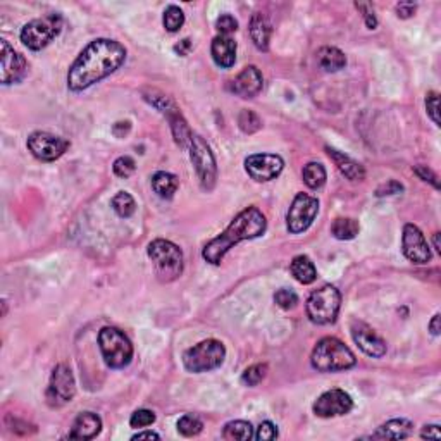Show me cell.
Returning a JSON list of instances; mask_svg holds the SVG:
<instances>
[{"mask_svg": "<svg viewBox=\"0 0 441 441\" xmlns=\"http://www.w3.org/2000/svg\"><path fill=\"white\" fill-rule=\"evenodd\" d=\"M126 61V49L111 38H97L79 52L67 73V88L83 92L119 70Z\"/></svg>", "mask_w": 441, "mask_h": 441, "instance_id": "1", "label": "cell"}, {"mask_svg": "<svg viewBox=\"0 0 441 441\" xmlns=\"http://www.w3.org/2000/svg\"><path fill=\"white\" fill-rule=\"evenodd\" d=\"M267 230L266 216L259 211L257 207H248L241 211L230 223V226L216 236L214 240L209 241L202 250V257L205 262L212 264V266H219L223 262L224 255L238 245L240 241L254 240V238L262 236Z\"/></svg>", "mask_w": 441, "mask_h": 441, "instance_id": "2", "label": "cell"}, {"mask_svg": "<svg viewBox=\"0 0 441 441\" xmlns=\"http://www.w3.org/2000/svg\"><path fill=\"white\" fill-rule=\"evenodd\" d=\"M310 364L319 372H339L352 369L357 364V359L345 343L332 336H326L314 346Z\"/></svg>", "mask_w": 441, "mask_h": 441, "instance_id": "3", "label": "cell"}, {"mask_svg": "<svg viewBox=\"0 0 441 441\" xmlns=\"http://www.w3.org/2000/svg\"><path fill=\"white\" fill-rule=\"evenodd\" d=\"M148 259L154 262L159 280L169 283L183 273V252L176 243L169 240H154L147 248Z\"/></svg>", "mask_w": 441, "mask_h": 441, "instance_id": "4", "label": "cell"}, {"mask_svg": "<svg viewBox=\"0 0 441 441\" xmlns=\"http://www.w3.org/2000/svg\"><path fill=\"white\" fill-rule=\"evenodd\" d=\"M224 359H226V348L219 339H204L183 353V366L188 372L200 374L220 367Z\"/></svg>", "mask_w": 441, "mask_h": 441, "instance_id": "5", "label": "cell"}, {"mask_svg": "<svg viewBox=\"0 0 441 441\" xmlns=\"http://www.w3.org/2000/svg\"><path fill=\"white\" fill-rule=\"evenodd\" d=\"M99 346L104 360L111 369L129 366L133 359V345L128 336L118 328H104L99 332Z\"/></svg>", "mask_w": 441, "mask_h": 441, "instance_id": "6", "label": "cell"}, {"mask_svg": "<svg viewBox=\"0 0 441 441\" xmlns=\"http://www.w3.org/2000/svg\"><path fill=\"white\" fill-rule=\"evenodd\" d=\"M339 307H342V295L331 284H324L319 290L312 291L307 298V316L314 324L326 326L332 324L338 317Z\"/></svg>", "mask_w": 441, "mask_h": 441, "instance_id": "7", "label": "cell"}, {"mask_svg": "<svg viewBox=\"0 0 441 441\" xmlns=\"http://www.w3.org/2000/svg\"><path fill=\"white\" fill-rule=\"evenodd\" d=\"M61 30H63V17L59 14H49L24 24L19 37L23 45L30 50H42L61 33Z\"/></svg>", "mask_w": 441, "mask_h": 441, "instance_id": "8", "label": "cell"}, {"mask_svg": "<svg viewBox=\"0 0 441 441\" xmlns=\"http://www.w3.org/2000/svg\"><path fill=\"white\" fill-rule=\"evenodd\" d=\"M190 159L200 186L205 191H211L216 186V179H218V164H216V157L211 147L200 135L191 136Z\"/></svg>", "mask_w": 441, "mask_h": 441, "instance_id": "9", "label": "cell"}, {"mask_svg": "<svg viewBox=\"0 0 441 441\" xmlns=\"http://www.w3.org/2000/svg\"><path fill=\"white\" fill-rule=\"evenodd\" d=\"M319 212V200L309 193H296L287 214V227L290 233L298 234L312 226Z\"/></svg>", "mask_w": 441, "mask_h": 441, "instance_id": "10", "label": "cell"}, {"mask_svg": "<svg viewBox=\"0 0 441 441\" xmlns=\"http://www.w3.org/2000/svg\"><path fill=\"white\" fill-rule=\"evenodd\" d=\"M26 147L38 161L54 162L66 154L71 143L70 140L52 135L49 131H35L28 136Z\"/></svg>", "mask_w": 441, "mask_h": 441, "instance_id": "11", "label": "cell"}, {"mask_svg": "<svg viewBox=\"0 0 441 441\" xmlns=\"http://www.w3.org/2000/svg\"><path fill=\"white\" fill-rule=\"evenodd\" d=\"M76 395V381L71 369L66 364H59L50 376L49 388H47V402L52 407H63L70 403Z\"/></svg>", "mask_w": 441, "mask_h": 441, "instance_id": "12", "label": "cell"}, {"mask_svg": "<svg viewBox=\"0 0 441 441\" xmlns=\"http://www.w3.org/2000/svg\"><path fill=\"white\" fill-rule=\"evenodd\" d=\"M284 168V161L276 154H254L245 159V171L252 179L267 183L276 179Z\"/></svg>", "mask_w": 441, "mask_h": 441, "instance_id": "13", "label": "cell"}, {"mask_svg": "<svg viewBox=\"0 0 441 441\" xmlns=\"http://www.w3.org/2000/svg\"><path fill=\"white\" fill-rule=\"evenodd\" d=\"M353 408V400L343 390H330L324 392L312 405V410L317 417L330 419L338 415H346Z\"/></svg>", "mask_w": 441, "mask_h": 441, "instance_id": "14", "label": "cell"}, {"mask_svg": "<svg viewBox=\"0 0 441 441\" xmlns=\"http://www.w3.org/2000/svg\"><path fill=\"white\" fill-rule=\"evenodd\" d=\"M402 252L412 264H428L431 260V250L424 234L415 224H405L402 234Z\"/></svg>", "mask_w": 441, "mask_h": 441, "instance_id": "15", "label": "cell"}, {"mask_svg": "<svg viewBox=\"0 0 441 441\" xmlns=\"http://www.w3.org/2000/svg\"><path fill=\"white\" fill-rule=\"evenodd\" d=\"M0 50H2V70H0V79L2 85H13L19 83L28 71V63L19 52L9 45L7 40H0Z\"/></svg>", "mask_w": 441, "mask_h": 441, "instance_id": "16", "label": "cell"}, {"mask_svg": "<svg viewBox=\"0 0 441 441\" xmlns=\"http://www.w3.org/2000/svg\"><path fill=\"white\" fill-rule=\"evenodd\" d=\"M352 338L355 345L362 350L364 353L372 359H381L386 355V343L381 336L378 335L371 326L362 321H353L352 328Z\"/></svg>", "mask_w": 441, "mask_h": 441, "instance_id": "17", "label": "cell"}, {"mask_svg": "<svg viewBox=\"0 0 441 441\" xmlns=\"http://www.w3.org/2000/svg\"><path fill=\"white\" fill-rule=\"evenodd\" d=\"M264 78L262 73L255 66H247L233 81L230 83V90L241 99H254L262 92Z\"/></svg>", "mask_w": 441, "mask_h": 441, "instance_id": "18", "label": "cell"}, {"mask_svg": "<svg viewBox=\"0 0 441 441\" xmlns=\"http://www.w3.org/2000/svg\"><path fill=\"white\" fill-rule=\"evenodd\" d=\"M102 429V419L95 414V412H81L78 417L74 419L71 433L67 438L71 440H92Z\"/></svg>", "mask_w": 441, "mask_h": 441, "instance_id": "19", "label": "cell"}, {"mask_svg": "<svg viewBox=\"0 0 441 441\" xmlns=\"http://www.w3.org/2000/svg\"><path fill=\"white\" fill-rule=\"evenodd\" d=\"M211 54L212 59H214V63L218 64L219 67L230 70V67H233L234 63H236V42L230 37L218 35V37L212 40Z\"/></svg>", "mask_w": 441, "mask_h": 441, "instance_id": "20", "label": "cell"}, {"mask_svg": "<svg viewBox=\"0 0 441 441\" xmlns=\"http://www.w3.org/2000/svg\"><path fill=\"white\" fill-rule=\"evenodd\" d=\"M328 155L332 159V162L336 164L338 171L345 176L350 182H364L366 179V169L362 164H359L357 161H353L352 157L345 155L343 152L335 150V148L326 147Z\"/></svg>", "mask_w": 441, "mask_h": 441, "instance_id": "21", "label": "cell"}, {"mask_svg": "<svg viewBox=\"0 0 441 441\" xmlns=\"http://www.w3.org/2000/svg\"><path fill=\"white\" fill-rule=\"evenodd\" d=\"M414 431V424L408 419H392L378 428L371 436L374 440H403L408 438Z\"/></svg>", "mask_w": 441, "mask_h": 441, "instance_id": "22", "label": "cell"}, {"mask_svg": "<svg viewBox=\"0 0 441 441\" xmlns=\"http://www.w3.org/2000/svg\"><path fill=\"white\" fill-rule=\"evenodd\" d=\"M271 33H273V26H271L269 19H267L264 14L255 13L250 21V37L254 45L257 47L259 50H262V52L269 50Z\"/></svg>", "mask_w": 441, "mask_h": 441, "instance_id": "23", "label": "cell"}, {"mask_svg": "<svg viewBox=\"0 0 441 441\" xmlns=\"http://www.w3.org/2000/svg\"><path fill=\"white\" fill-rule=\"evenodd\" d=\"M317 63H319L321 70H324L326 73H336L346 66V57L336 47H323L317 52Z\"/></svg>", "mask_w": 441, "mask_h": 441, "instance_id": "24", "label": "cell"}, {"mask_svg": "<svg viewBox=\"0 0 441 441\" xmlns=\"http://www.w3.org/2000/svg\"><path fill=\"white\" fill-rule=\"evenodd\" d=\"M290 271L294 278L302 284H312L317 278V269L314 262L307 255H296L291 260Z\"/></svg>", "mask_w": 441, "mask_h": 441, "instance_id": "25", "label": "cell"}, {"mask_svg": "<svg viewBox=\"0 0 441 441\" xmlns=\"http://www.w3.org/2000/svg\"><path fill=\"white\" fill-rule=\"evenodd\" d=\"M178 178L175 175H171V173L159 171L152 176V188H154V191L159 197L166 198V200L175 197V193L178 191Z\"/></svg>", "mask_w": 441, "mask_h": 441, "instance_id": "26", "label": "cell"}, {"mask_svg": "<svg viewBox=\"0 0 441 441\" xmlns=\"http://www.w3.org/2000/svg\"><path fill=\"white\" fill-rule=\"evenodd\" d=\"M303 183L310 188V190H319L326 184L328 173L321 162H309L302 171Z\"/></svg>", "mask_w": 441, "mask_h": 441, "instance_id": "27", "label": "cell"}, {"mask_svg": "<svg viewBox=\"0 0 441 441\" xmlns=\"http://www.w3.org/2000/svg\"><path fill=\"white\" fill-rule=\"evenodd\" d=\"M223 438L227 441H248L254 438V428L247 421H231L224 426Z\"/></svg>", "mask_w": 441, "mask_h": 441, "instance_id": "28", "label": "cell"}, {"mask_svg": "<svg viewBox=\"0 0 441 441\" xmlns=\"http://www.w3.org/2000/svg\"><path fill=\"white\" fill-rule=\"evenodd\" d=\"M360 226L359 220L352 219V218H338L335 219L331 226V234L336 238V240L342 241H348L353 240V238L359 234Z\"/></svg>", "mask_w": 441, "mask_h": 441, "instance_id": "29", "label": "cell"}, {"mask_svg": "<svg viewBox=\"0 0 441 441\" xmlns=\"http://www.w3.org/2000/svg\"><path fill=\"white\" fill-rule=\"evenodd\" d=\"M111 205H112V209H114L115 214H118L119 218H122V219L131 218V216L135 214V211H136L135 198H133L131 195L128 193V191H119V193L115 195L114 198H112Z\"/></svg>", "mask_w": 441, "mask_h": 441, "instance_id": "30", "label": "cell"}, {"mask_svg": "<svg viewBox=\"0 0 441 441\" xmlns=\"http://www.w3.org/2000/svg\"><path fill=\"white\" fill-rule=\"evenodd\" d=\"M164 28L169 33H176L182 30L184 24V13L178 6H168L164 10V17H162Z\"/></svg>", "mask_w": 441, "mask_h": 441, "instance_id": "31", "label": "cell"}, {"mask_svg": "<svg viewBox=\"0 0 441 441\" xmlns=\"http://www.w3.org/2000/svg\"><path fill=\"white\" fill-rule=\"evenodd\" d=\"M202 429H204V422L193 414H186L183 415L178 421V433L179 435L186 436V438H191V436L200 435Z\"/></svg>", "mask_w": 441, "mask_h": 441, "instance_id": "32", "label": "cell"}, {"mask_svg": "<svg viewBox=\"0 0 441 441\" xmlns=\"http://www.w3.org/2000/svg\"><path fill=\"white\" fill-rule=\"evenodd\" d=\"M238 126H240V129L243 133L252 135V133L259 131L260 126H262V122H260V118L257 114H255L254 111L243 109L240 112V115H238Z\"/></svg>", "mask_w": 441, "mask_h": 441, "instance_id": "33", "label": "cell"}, {"mask_svg": "<svg viewBox=\"0 0 441 441\" xmlns=\"http://www.w3.org/2000/svg\"><path fill=\"white\" fill-rule=\"evenodd\" d=\"M267 376V364H255L241 374V383L245 386H257Z\"/></svg>", "mask_w": 441, "mask_h": 441, "instance_id": "34", "label": "cell"}, {"mask_svg": "<svg viewBox=\"0 0 441 441\" xmlns=\"http://www.w3.org/2000/svg\"><path fill=\"white\" fill-rule=\"evenodd\" d=\"M112 169H114V175L118 176V178L126 179L136 171V164L131 157H128V155H122V157L115 159Z\"/></svg>", "mask_w": 441, "mask_h": 441, "instance_id": "35", "label": "cell"}, {"mask_svg": "<svg viewBox=\"0 0 441 441\" xmlns=\"http://www.w3.org/2000/svg\"><path fill=\"white\" fill-rule=\"evenodd\" d=\"M274 302L278 307L284 310H291L298 305V295L294 290H288V288H281L274 294Z\"/></svg>", "mask_w": 441, "mask_h": 441, "instance_id": "36", "label": "cell"}, {"mask_svg": "<svg viewBox=\"0 0 441 441\" xmlns=\"http://www.w3.org/2000/svg\"><path fill=\"white\" fill-rule=\"evenodd\" d=\"M155 422V414L148 408H140V410L133 412L131 419H129V426L131 428H147V426H152Z\"/></svg>", "mask_w": 441, "mask_h": 441, "instance_id": "37", "label": "cell"}, {"mask_svg": "<svg viewBox=\"0 0 441 441\" xmlns=\"http://www.w3.org/2000/svg\"><path fill=\"white\" fill-rule=\"evenodd\" d=\"M216 28H218V31L223 37H230L231 33L238 30V21L231 14H223L216 21Z\"/></svg>", "mask_w": 441, "mask_h": 441, "instance_id": "38", "label": "cell"}, {"mask_svg": "<svg viewBox=\"0 0 441 441\" xmlns=\"http://www.w3.org/2000/svg\"><path fill=\"white\" fill-rule=\"evenodd\" d=\"M426 111H428V115L431 118V121L436 126H440V97L436 92H429L426 95Z\"/></svg>", "mask_w": 441, "mask_h": 441, "instance_id": "39", "label": "cell"}, {"mask_svg": "<svg viewBox=\"0 0 441 441\" xmlns=\"http://www.w3.org/2000/svg\"><path fill=\"white\" fill-rule=\"evenodd\" d=\"M254 438L259 440V441L276 440L278 438V428L271 421L260 422L259 428H257V433L254 435Z\"/></svg>", "mask_w": 441, "mask_h": 441, "instance_id": "40", "label": "cell"}, {"mask_svg": "<svg viewBox=\"0 0 441 441\" xmlns=\"http://www.w3.org/2000/svg\"><path fill=\"white\" fill-rule=\"evenodd\" d=\"M414 173L419 176V178L422 179V182L431 183L433 186L436 188V190H438V188H440V184H438V176H436L435 173H433L431 169L428 168V166H415Z\"/></svg>", "mask_w": 441, "mask_h": 441, "instance_id": "41", "label": "cell"}, {"mask_svg": "<svg viewBox=\"0 0 441 441\" xmlns=\"http://www.w3.org/2000/svg\"><path fill=\"white\" fill-rule=\"evenodd\" d=\"M403 186L402 183H399L396 179H390L388 183L381 184V186L376 190V195L378 197H385V195H396V193H402Z\"/></svg>", "mask_w": 441, "mask_h": 441, "instance_id": "42", "label": "cell"}, {"mask_svg": "<svg viewBox=\"0 0 441 441\" xmlns=\"http://www.w3.org/2000/svg\"><path fill=\"white\" fill-rule=\"evenodd\" d=\"M355 7L364 13V19H366V26L369 28V30H376V26H378V19H376L374 10H372L371 3H355Z\"/></svg>", "mask_w": 441, "mask_h": 441, "instance_id": "43", "label": "cell"}, {"mask_svg": "<svg viewBox=\"0 0 441 441\" xmlns=\"http://www.w3.org/2000/svg\"><path fill=\"white\" fill-rule=\"evenodd\" d=\"M396 13H399V17H402V19H407V17L414 16L415 3H410V2L399 3V6H396Z\"/></svg>", "mask_w": 441, "mask_h": 441, "instance_id": "44", "label": "cell"}, {"mask_svg": "<svg viewBox=\"0 0 441 441\" xmlns=\"http://www.w3.org/2000/svg\"><path fill=\"white\" fill-rule=\"evenodd\" d=\"M421 438H433V440H441V433H440V426L438 424H431V426H424L421 431Z\"/></svg>", "mask_w": 441, "mask_h": 441, "instance_id": "45", "label": "cell"}, {"mask_svg": "<svg viewBox=\"0 0 441 441\" xmlns=\"http://www.w3.org/2000/svg\"><path fill=\"white\" fill-rule=\"evenodd\" d=\"M173 50H175V52L178 54V56H182V57L188 56V54H190V50H191V40L190 38L179 40V42L176 43L175 47H173Z\"/></svg>", "mask_w": 441, "mask_h": 441, "instance_id": "46", "label": "cell"}, {"mask_svg": "<svg viewBox=\"0 0 441 441\" xmlns=\"http://www.w3.org/2000/svg\"><path fill=\"white\" fill-rule=\"evenodd\" d=\"M440 314H435L431 319V323H429V331H431L433 336H440V331H441V326H440Z\"/></svg>", "mask_w": 441, "mask_h": 441, "instance_id": "47", "label": "cell"}, {"mask_svg": "<svg viewBox=\"0 0 441 441\" xmlns=\"http://www.w3.org/2000/svg\"><path fill=\"white\" fill-rule=\"evenodd\" d=\"M161 438V436L157 435V433H154V431H143V433H136L135 436H133V441L135 440H159Z\"/></svg>", "mask_w": 441, "mask_h": 441, "instance_id": "48", "label": "cell"}, {"mask_svg": "<svg viewBox=\"0 0 441 441\" xmlns=\"http://www.w3.org/2000/svg\"><path fill=\"white\" fill-rule=\"evenodd\" d=\"M433 243H435V250L441 254V248H440V233L433 234Z\"/></svg>", "mask_w": 441, "mask_h": 441, "instance_id": "49", "label": "cell"}]
</instances>
